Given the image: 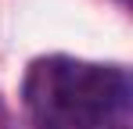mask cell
Here are the masks:
<instances>
[{
	"instance_id": "6da1fadb",
	"label": "cell",
	"mask_w": 133,
	"mask_h": 129,
	"mask_svg": "<svg viewBox=\"0 0 133 129\" xmlns=\"http://www.w3.org/2000/svg\"><path fill=\"white\" fill-rule=\"evenodd\" d=\"M22 104L32 129H133V83L122 64L36 58L22 79Z\"/></svg>"
}]
</instances>
